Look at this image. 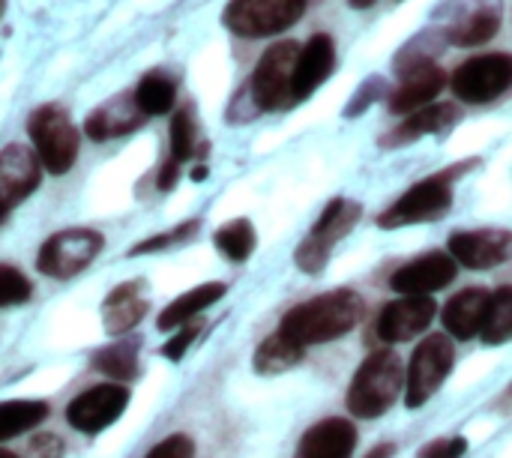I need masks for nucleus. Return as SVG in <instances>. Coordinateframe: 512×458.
Segmentation results:
<instances>
[{"label": "nucleus", "instance_id": "nucleus-33", "mask_svg": "<svg viewBox=\"0 0 512 458\" xmlns=\"http://www.w3.org/2000/svg\"><path fill=\"white\" fill-rule=\"evenodd\" d=\"M330 246H324L321 240H315V237H306L303 243H300V249L294 252V264L303 270V273H321L324 267H327V261H330Z\"/></svg>", "mask_w": 512, "mask_h": 458}, {"label": "nucleus", "instance_id": "nucleus-26", "mask_svg": "<svg viewBox=\"0 0 512 458\" xmlns=\"http://www.w3.org/2000/svg\"><path fill=\"white\" fill-rule=\"evenodd\" d=\"M306 348L294 345L288 336L276 333L270 339H264L255 351V372L258 375H279V372H288L294 369L300 360H303Z\"/></svg>", "mask_w": 512, "mask_h": 458}, {"label": "nucleus", "instance_id": "nucleus-3", "mask_svg": "<svg viewBox=\"0 0 512 458\" xmlns=\"http://www.w3.org/2000/svg\"><path fill=\"white\" fill-rule=\"evenodd\" d=\"M471 165H456L444 174H435L429 180L414 183L393 207H387L378 216V225L381 228H402V225H420V222H435V219L447 216V210L453 204V180L462 171H468Z\"/></svg>", "mask_w": 512, "mask_h": 458}, {"label": "nucleus", "instance_id": "nucleus-20", "mask_svg": "<svg viewBox=\"0 0 512 458\" xmlns=\"http://www.w3.org/2000/svg\"><path fill=\"white\" fill-rule=\"evenodd\" d=\"M147 315V288L141 279L117 285L102 303V324L111 336H123Z\"/></svg>", "mask_w": 512, "mask_h": 458}, {"label": "nucleus", "instance_id": "nucleus-38", "mask_svg": "<svg viewBox=\"0 0 512 458\" xmlns=\"http://www.w3.org/2000/svg\"><path fill=\"white\" fill-rule=\"evenodd\" d=\"M381 90H384V78H378V75H375V78H369V81L360 87V93L354 96V102L348 105V111H345V114H348V117H357L366 105H372V102L378 99V93H381Z\"/></svg>", "mask_w": 512, "mask_h": 458}, {"label": "nucleus", "instance_id": "nucleus-9", "mask_svg": "<svg viewBox=\"0 0 512 458\" xmlns=\"http://www.w3.org/2000/svg\"><path fill=\"white\" fill-rule=\"evenodd\" d=\"M512 87V54L495 51L465 60L453 72V90L468 105H486Z\"/></svg>", "mask_w": 512, "mask_h": 458}, {"label": "nucleus", "instance_id": "nucleus-43", "mask_svg": "<svg viewBox=\"0 0 512 458\" xmlns=\"http://www.w3.org/2000/svg\"><path fill=\"white\" fill-rule=\"evenodd\" d=\"M204 177H207V168H204V165H198V168L192 171V180H204Z\"/></svg>", "mask_w": 512, "mask_h": 458}, {"label": "nucleus", "instance_id": "nucleus-12", "mask_svg": "<svg viewBox=\"0 0 512 458\" xmlns=\"http://www.w3.org/2000/svg\"><path fill=\"white\" fill-rule=\"evenodd\" d=\"M459 264L453 261V255L447 252H426L414 261H408L405 267H399L390 279L393 291L405 294V297H429L432 291L447 288L456 279Z\"/></svg>", "mask_w": 512, "mask_h": 458}, {"label": "nucleus", "instance_id": "nucleus-36", "mask_svg": "<svg viewBox=\"0 0 512 458\" xmlns=\"http://www.w3.org/2000/svg\"><path fill=\"white\" fill-rule=\"evenodd\" d=\"M198 333H201V327L198 324H183L180 330H177V336H171L168 342H165V348H162V357H168V360H183V354L189 351V345L198 339Z\"/></svg>", "mask_w": 512, "mask_h": 458}, {"label": "nucleus", "instance_id": "nucleus-13", "mask_svg": "<svg viewBox=\"0 0 512 458\" xmlns=\"http://www.w3.org/2000/svg\"><path fill=\"white\" fill-rule=\"evenodd\" d=\"M438 315V303L432 297H402L381 309L378 315V336L390 345L408 342L423 333Z\"/></svg>", "mask_w": 512, "mask_h": 458}, {"label": "nucleus", "instance_id": "nucleus-1", "mask_svg": "<svg viewBox=\"0 0 512 458\" xmlns=\"http://www.w3.org/2000/svg\"><path fill=\"white\" fill-rule=\"evenodd\" d=\"M360 315H363V300L354 291H327L303 306H294L282 318L279 333L300 348L324 345L339 336H348L357 327Z\"/></svg>", "mask_w": 512, "mask_h": 458}, {"label": "nucleus", "instance_id": "nucleus-42", "mask_svg": "<svg viewBox=\"0 0 512 458\" xmlns=\"http://www.w3.org/2000/svg\"><path fill=\"white\" fill-rule=\"evenodd\" d=\"M348 3H351L354 9H369V6H372L375 0H348Z\"/></svg>", "mask_w": 512, "mask_h": 458}, {"label": "nucleus", "instance_id": "nucleus-30", "mask_svg": "<svg viewBox=\"0 0 512 458\" xmlns=\"http://www.w3.org/2000/svg\"><path fill=\"white\" fill-rule=\"evenodd\" d=\"M483 342L486 345H504L512 339V288H498L492 294V306L483 324Z\"/></svg>", "mask_w": 512, "mask_h": 458}, {"label": "nucleus", "instance_id": "nucleus-10", "mask_svg": "<svg viewBox=\"0 0 512 458\" xmlns=\"http://www.w3.org/2000/svg\"><path fill=\"white\" fill-rule=\"evenodd\" d=\"M126 408H129V390L123 384H117V381L114 384H96L69 402L66 420L81 435H99L108 426H114Z\"/></svg>", "mask_w": 512, "mask_h": 458}, {"label": "nucleus", "instance_id": "nucleus-23", "mask_svg": "<svg viewBox=\"0 0 512 458\" xmlns=\"http://www.w3.org/2000/svg\"><path fill=\"white\" fill-rule=\"evenodd\" d=\"M456 120H459V108H456V105H450V102H444V105H426V108L408 114V117L396 126V132L387 135L390 141H384V144H393V147L411 144V141H417V138H423V135L450 129Z\"/></svg>", "mask_w": 512, "mask_h": 458}, {"label": "nucleus", "instance_id": "nucleus-22", "mask_svg": "<svg viewBox=\"0 0 512 458\" xmlns=\"http://www.w3.org/2000/svg\"><path fill=\"white\" fill-rule=\"evenodd\" d=\"M225 291H228V288H225L222 282H204V285H198V288L180 294L177 300H171V303L162 309L156 327L165 333V330H180L183 324H192V318L201 315L204 309L216 306V303L225 297Z\"/></svg>", "mask_w": 512, "mask_h": 458}, {"label": "nucleus", "instance_id": "nucleus-14", "mask_svg": "<svg viewBox=\"0 0 512 458\" xmlns=\"http://www.w3.org/2000/svg\"><path fill=\"white\" fill-rule=\"evenodd\" d=\"M42 162L24 144H9L0 150V204L9 210L21 204L39 186Z\"/></svg>", "mask_w": 512, "mask_h": 458}, {"label": "nucleus", "instance_id": "nucleus-6", "mask_svg": "<svg viewBox=\"0 0 512 458\" xmlns=\"http://www.w3.org/2000/svg\"><path fill=\"white\" fill-rule=\"evenodd\" d=\"M105 246V237L93 228H66L51 234L36 255V270L51 279H69L87 270Z\"/></svg>", "mask_w": 512, "mask_h": 458}, {"label": "nucleus", "instance_id": "nucleus-7", "mask_svg": "<svg viewBox=\"0 0 512 458\" xmlns=\"http://www.w3.org/2000/svg\"><path fill=\"white\" fill-rule=\"evenodd\" d=\"M306 12V0H231L222 21L237 36H276L294 27Z\"/></svg>", "mask_w": 512, "mask_h": 458}, {"label": "nucleus", "instance_id": "nucleus-11", "mask_svg": "<svg viewBox=\"0 0 512 458\" xmlns=\"http://www.w3.org/2000/svg\"><path fill=\"white\" fill-rule=\"evenodd\" d=\"M450 255L456 264L468 270H492L512 258V231L504 228H480V231H456L450 237Z\"/></svg>", "mask_w": 512, "mask_h": 458}, {"label": "nucleus", "instance_id": "nucleus-28", "mask_svg": "<svg viewBox=\"0 0 512 458\" xmlns=\"http://www.w3.org/2000/svg\"><path fill=\"white\" fill-rule=\"evenodd\" d=\"M213 243L228 261L240 264L255 252V225L249 219H231L213 234Z\"/></svg>", "mask_w": 512, "mask_h": 458}, {"label": "nucleus", "instance_id": "nucleus-29", "mask_svg": "<svg viewBox=\"0 0 512 458\" xmlns=\"http://www.w3.org/2000/svg\"><path fill=\"white\" fill-rule=\"evenodd\" d=\"M93 366L108 375V378H117V381H129L138 375V345L135 342H117V345H108L102 348L96 357H93Z\"/></svg>", "mask_w": 512, "mask_h": 458}, {"label": "nucleus", "instance_id": "nucleus-41", "mask_svg": "<svg viewBox=\"0 0 512 458\" xmlns=\"http://www.w3.org/2000/svg\"><path fill=\"white\" fill-rule=\"evenodd\" d=\"M396 456V444H381V447H375L372 453L366 458H393Z\"/></svg>", "mask_w": 512, "mask_h": 458}, {"label": "nucleus", "instance_id": "nucleus-4", "mask_svg": "<svg viewBox=\"0 0 512 458\" xmlns=\"http://www.w3.org/2000/svg\"><path fill=\"white\" fill-rule=\"evenodd\" d=\"M27 132L33 141V153L48 174H66L78 159V129L72 126L69 114L57 105H42L30 114Z\"/></svg>", "mask_w": 512, "mask_h": 458}, {"label": "nucleus", "instance_id": "nucleus-2", "mask_svg": "<svg viewBox=\"0 0 512 458\" xmlns=\"http://www.w3.org/2000/svg\"><path fill=\"white\" fill-rule=\"evenodd\" d=\"M402 390H405V369L399 354L378 351L357 369L348 390V411L360 420H375L393 408Z\"/></svg>", "mask_w": 512, "mask_h": 458}, {"label": "nucleus", "instance_id": "nucleus-32", "mask_svg": "<svg viewBox=\"0 0 512 458\" xmlns=\"http://www.w3.org/2000/svg\"><path fill=\"white\" fill-rule=\"evenodd\" d=\"M30 294H33V288H30L27 276L9 264H0V309L21 306L30 300Z\"/></svg>", "mask_w": 512, "mask_h": 458}, {"label": "nucleus", "instance_id": "nucleus-37", "mask_svg": "<svg viewBox=\"0 0 512 458\" xmlns=\"http://www.w3.org/2000/svg\"><path fill=\"white\" fill-rule=\"evenodd\" d=\"M468 453V441L465 438H441L423 447L420 458H462Z\"/></svg>", "mask_w": 512, "mask_h": 458}, {"label": "nucleus", "instance_id": "nucleus-44", "mask_svg": "<svg viewBox=\"0 0 512 458\" xmlns=\"http://www.w3.org/2000/svg\"><path fill=\"white\" fill-rule=\"evenodd\" d=\"M0 458H18L15 453H9V450H0Z\"/></svg>", "mask_w": 512, "mask_h": 458}, {"label": "nucleus", "instance_id": "nucleus-40", "mask_svg": "<svg viewBox=\"0 0 512 458\" xmlns=\"http://www.w3.org/2000/svg\"><path fill=\"white\" fill-rule=\"evenodd\" d=\"M177 177H180V165L168 159V162L162 165V171H159V189H162V192H168V189H174V183H177Z\"/></svg>", "mask_w": 512, "mask_h": 458}, {"label": "nucleus", "instance_id": "nucleus-45", "mask_svg": "<svg viewBox=\"0 0 512 458\" xmlns=\"http://www.w3.org/2000/svg\"><path fill=\"white\" fill-rule=\"evenodd\" d=\"M6 213H9V210H6V207L0 204V222H3V216H6Z\"/></svg>", "mask_w": 512, "mask_h": 458}, {"label": "nucleus", "instance_id": "nucleus-16", "mask_svg": "<svg viewBox=\"0 0 512 458\" xmlns=\"http://www.w3.org/2000/svg\"><path fill=\"white\" fill-rule=\"evenodd\" d=\"M447 84V75L441 66H435L432 60L426 63H414L411 69H405L402 84L390 93V111L393 114H414L420 108H426Z\"/></svg>", "mask_w": 512, "mask_h": 458}, {"label": "nucleus", "instance_id": "nucleus-15", "mask_svg": "<svg viewBox=\"0 0 512 458\" xmlns=\"http://www.w3.org/2000/svg\"><path fill=\"white\" fill-rule=\"evenodd\" d=\"M333 66H336V45H333V39L327 33H315L300 48L297 66H294V84H291L294 102L309 99L315 93V87L330 78Z\"/></svg>", "mask_w": 512, "mask_h": 458}, {"label": "nucleus", "instance_id": "nucleus-24", "mask_svg": "<svg viewBox=\"0 0 512 458\" xmlns=\"http://www.w3.org/2000/svg\"><path fill=\"white\" fill-rule=\"evenodd\" d=\"M48 414H51L48 402H39V399L0 402V444L33 432L36 426H42L48 420Z\"/></svg>", "mask_w": 512, "mask_h": 458}, {"label": "nucleus", "instance_id": "nucleus-8", "mask_svg": "<svg viewBox=\"0 0 512 458\" xmlns=\"http://www.w3.org/2000/svg\"><path fill=\"white\" fill-rule=\"evenodd\" d=\"M453 360H456V354H453V345L447 336L435 333V336L423 339L411 357L408 372H405V405L408 408L426 405L447 381Z\"/></svg>", "mask_w": 512, "mask_h": 458}, {"label": "nucleus", "instance_id": "nucleus-31", "mask_svg": "<svg viewBox=\"0 0 512 458\" xmlns=\"http://www.w3.org/2000/svg\"><path fill=\"white\" fill-rule=\"evenodd\" d=\"M195 144H198V132H195V117L189 108H180L171 120V162L183 165L186 159L195 156Z\"/></svg>", "mask_w": 512, "mask_h": 458}, {"label": "nucleus", "instance_id": "nucleus-5", "mask_svg": "<svg viewBox=\"0 0 512 458\" xmlns=\"http://www.w3.org/2000/svg\"><path fill=\"white\" fill-rule=\"evenodd\" d=\"M297 57H300V48L291 39L276 42L261 54L258 66L252 72V81L246 87L249 96H252V105L258 111H276V108H285V105L294 102L291 84H294Z\"/></svg>", "mask_w": 512, "mask_h": 458}, {"label": "nucleus", "instance_id": "nucleus-19", "mask_svg": "<svg viewBox=\"0 0 512 458\" xmlns=\"http://www.w3.org/2000/svg\"><path fill=\"white\" fill-rule=\"evenodd\" d=\"M489 306H492V294L483 291V288H465L459 291L441 312V321H444V330L453 336V339H474L483 333V324H486V315H489Z\"/></svg>", "mask_w": 512, "mask_h": 458}, {"label": "nucleus", "instance_id": "nucleus-35", "mask_svg": "<svg viewBox=\"0 0 512 458\" xmlns=\"http://www.w3.org/2000/svg\"><path fill=\"white\" fill-rule=\"evenodd\" d=\"M144 458H195V444L186 435H171L159 441Z\"/></svg>", "mask_w": 512, "mask_h": 458}, {"label": "nucleus", "instance_id": "nucleus-46", "mask_svg": "<svg viewBox=\"0 0 512 458\" xmlns=\"http://www.w3.org/2000/svg\"><path fill=\"white\" fill-rule=\"evenodd\" d=\"M3 9H6V0H0V15H3Z\"/></svg>", "mask_w": 512, "mask_h": 458}, {"label": "nucleus", "instance_id": "nucleus-17", "mask_svg": "<svg viewBox=\"0 0 512 458\" xmlns=\"http://www.w3.org/2000/svg\"><path fill=\"white\" fill-rule=\"evenodd\" d=\"M144 123V111L138 108L132 93H120L108 102H102L90 117L84 120V135L93 141H108L135 132Z\"/></svg>", "mask_w": 512, "mask_h": 458}, {"label": "nucleus", "instance_id": "nucleus-34", "mask_svg": "<svg viewBox=\"0 0 512 458\" xmlns=\"http://www.w3.org/2000/svg\"><path fill=\"white\" fill-rule=\"evenodd\" d=\"M195 228H198V219H192V222H183L180 228H174V231H168V234H156V237H150V240H144V243L132 246V252H129V255H147V252L168 249V246H174V243L186 240V237H189Z\"/></svg>", "mask_w": 512, "mask_h": 458}, {"label": "nucleus", "instance_id": "nucleus-27", "mask_svg": "<svg viewBox=\"0 0 512 458\" xmlns=\"http://www.w3.org/2000/svg\"><path fill=\"white\" fill-rule=\"evenodd\" d=\"M132 96H135L138 108L144 111V117H159V114H168L174 108L177 87L165 72H147L138 81V87L132 90Z\"/></svg>", "mask_w": 512, "mask_h": 458}, {"label": "nucleus", "instance_id": "nucleus-39", "mask_svg": "<svg viewBox=\"0 0 512 458\" xmlns=\"http://www.w3.org/2000/svg\"><path fill=\"white\" fill-rule=\"evenodd\" d=\"M30 453H33V458H60L63 456V444L54 435H45V438H36L30 444Z\"/></svg>", "mask_w": 512, "mask_h": 458}, {"label": "nucleus", "instance_id": "nucleus-25", "mask_svg": "<svg viewBox=\"0 0 512 458\" xmlns=\"http://www.w3.org/2000/svg\"><path fill=\"white\" fill-rule=\"evenodd\" d=\"M357 219H360V204H357V201L333 198V201L324 207V213H321V219L315 222V228H312L309 237H315V240H321L324 246L333 249L342 237L351 234V228L357 225Z\"/></svg>", "mask_w": 512, "mask_h": 458}, {"label": "nucleus", "instance_id": "nucleus-18", "mask_svg": "<svg viewBox=\"0 0 512 458\" xmlns=\"http://www.w3.org/2000/svg\"><path fill=\"white\" fill-rule=\"evenodd\" d=\"M354 450H357V429L342 417H330L315 423L300 438L294 458H351Z\"/></svg>", "mask_w": 512, "mask_h": 458}, {"label": "nucleus", "instance_id": "nucleus-21", "mask_svg": "<svg viewBox=\"0 0 512 458\" xmlns=\"http://www.w3.org/2000/svg\"><path fill=\"white\" fill-rule=\"evenodd\" d=\"M501 15H504L501 0H474V6L450 30V42L459 48H474L489 42L501 30Z\"/></svg>", "mask_w": 512, "mask_h": 458}]
</instances>
